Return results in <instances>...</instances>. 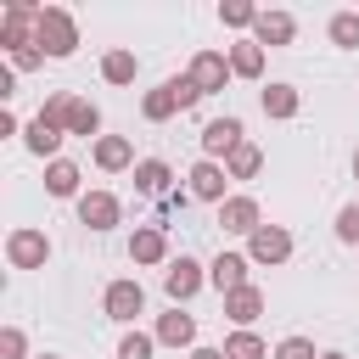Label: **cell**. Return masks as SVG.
Wrapping results in <instances>:
<instances>
[{"instance_id": "cell-1", "label": "cell", "mask_w": 359, "mask_h": 359, "mask_svg": "<svg viewBox=\"0 0 359 359\" xmlns=\"http://www.w3.org/2000/svg\"><path fill=\"white\" fill-rule=\"evenodd\" d=\"M34 45H39L45 56H73V50H79L73 17H67L62 6H45V11H39V28H34Z\"/></svg>"}, {"instance_id": "cell-2", "label": "cell", "mask_w": 359, "mask_h": 359, "mask_svg": "<svg viewBox=\"0 0 359 359\" xmlns=\"http://www.w3.org/2000/svg\"><path fill=\"white\" fill-rule=\"evenodd\" d=\"M6 258H11V269H45L50 236H45V230H11V236H6Z\"/></svg>"}, {"instance_id": "cell-3", "label": "cell", "mask_w": 359, "mask_h": 359, "mask_svg": "<svg viewBox=\"0 0 359 359\" xmlns=\"http://www.w3.org/2000/svg\"><path fill=\"white\" fill-rule=\"evenodd\" d=\"M118 219H123V208H118L112 191H84V196H79V224H84V230L101 236V230H112Z\"/></svg>"}, {"instance_id": "cell-4", "label": "cell", "mask_w": 359, "mask_h": 359, "mask_svg": "<svg viewBox=\"0 0 359 359\" xmlns=\"http://www.w3.org/2000/svg\"><path fill=\"white\" fill-rule=\"evenodd\" d=\"M247 258H252V264H286V258H292V236H286L280 224H258V230L247 236Z\"/></svg>"}, {"instance_id": "cell-5", "label": "cell", "mask_w": 359, "mask_h": 359, "mask_svg": "<svg viewBox=\"0 0 359 359\" xmlns=\"http://www.w3.org/2000/svg\"><path fill=\"white\" fill-rule=\"evenodd\" d=\"M202 280H208V275H202V264H196V258H185V252L163 269V292L174 297V309H180L185 297H196V292H202Z\"/></svg>"}, {"instance_id": "cell-6", "label": "cell", "mask_w": 359, "mask_h": 359, "mask_svg": "<svg viewBox=\"0 0 359 359\" xmlns=\"http://www.w3.org/2000/svg\"><path fill=\"white\" fill-rule=\"evenodd\" d=\"M101 309H107V320L129 325V320L146 309V292H140V280H112V286H107V297H101Z\"/></svg>"}, {"instance_id": "cell-7", "label": "cell", "mask_w": 359, "mask_h": 359, "mask_svg": "<svg viewBox=\"0 0 359 359\" xmlns=\"http://www.w3.org/2000/svg\"><path fill=\"white\" fill-rule=\"evenodd\" d=\"M224 79H230V56H224V50H196V56H191V84H196L202 95L224 90Z\"/></svg>"}, {"instance_id": "cell-8", "label": "cell", "mask_w": 359, "mask_h": 359, "mask_svg": "<svg viewBox=\"0 0 359 359\" xmlns=\"http://www.w3.org/2000/svg\"><path fill=\"white\" fill-rule=\"evenodd\" d=\"M247 264H252L247 252H219V258L208 264V280H213V286H219V292L230 297V292H241V286H252V280H247Z\"/></svg>"}, {"instance_id": "cell-9", "label": "cell", "mask_w": 359, "mask_h": 359, "mask_svg": "<svg viewBox=\"0 0 359 359\" xmlns=\"http://www.w3.org/2000/svg\"><path fill=\"white\" fill-rule=\"evenodd\" d=\"M62 135H67V129H62L56 118H45V112H34V118H28V129H22L28 151H34V157H50V163H56V146H62Z\"/></svg>"}, {"instance_id": "cell-10", "label": "cell", "mask_w": 359, "mask_h": 359, "mask_svg": "<svg viewBox=\"0 0 359 359\" xmlns=\"http://www.w3.org/2000/svg\"><path fill=\"white\" fill-rule=\"evenodd\" d=\"M219 224H224L230 236H252L264 219H258V202H252V196H224V202H219Z\"/></svg>"}, {"instance_id": "cell-11", "label": "cell", "mask_w": 359, "mask_h": 359, "mask_svg": "<svg viewBox=\"0 0 359 359\" xmlns=\"http://www.w3.org/2000/svg\"><path fill=\"white\" fill-rule=\"evenodd\" d=\"M241 146V118H213L208 129H202V151L219 163V157H230Z\"/></svg>"}, {"instance_id": "cell-12", "label": "cell", "mask_w": 359, "mask_h": 359, "mask_svg": "<svg viewBox=\"0 0 359 359\" xmlns=\"http://www.w3.org/2000/svg\"><path fill=\"white\" fill-rule=\"evenodd\" d=\"M163 348H196V320L191 314H180V309H168V314H157V331H151Z\"/></svg>"}, {"instance_id": "cell-13", "label": "cell", "mask_w": 359, "mask_h": 359, "mask_svg": "<svg viewBox=\"0 0 359 359\" xmlns=\"http://www.w3.org/2000/svg\"><path fill=\"white\" fill-rule=\"evenodd\" d=\"M224 180H230V174H224L213 157H202V163L191 168V196H196V202H224Z\"/></svg>"}, {"instance_id": "cell-14", "label": "cell", "mask_w": 359, "mask_h": 359, "mask_svg": "<svg viewBox=\"0 0 359 359\" xmlns=\"http://www.w3.org/2000/svg\"><path fill=\"white\" fill-rule=\"evenodd\" d=\"M129 258H135V264H163V258H168V236H163V224H140V230L129 236Z\"/></svg>"}, {"instance_id": "cell-15", "label": "cell", "mask_w": 359, "mask_h": 359, "mask_svg": "<svg viewBox=\"0 0 359 359\" xmlns=\"http://www.w3.org/2000/svg\"><path fill=\"white\" fill-rule=\"evenodd\" d=\"M292 34H297V22L286 11H258V22H252V39L258 45H292Z\"/></svg>"}, {"instance_id": "cell-16", "label": "cell", "mask_w": 359, "mask_h": 359, "mask_svg": "<svg viewBox=\"0 0 359 359\" xmlns=\"http://www.w3.org/2000/svg\"><path fill=\"white\" fill-rule=\"evenodd\" d=\"M168 180H174V168H168L163 157L135 163V191H140V196H168Z\"/></svg>"}, {"instance_id": "cell-17", "label": "cell", "mask_w": 359, "mask_h": 359, "mask_svg": "<svg viewBox=\"0 0 359 359\" xmlns=\"http://www.w3.org/2000/svg\"><path fill=\"white\" fill-rule=\"evenodd\" d=\"M258 314H264V292H258V286H241V292H230V297H224V320H236L241 331H247Z\"/></svg>"}, {"instance_id": "cell-18", "label": "cell", "mask_w": 359, "mask_h": 359, "mask_svg": "<svg viewBox=\"0 0 359 359\" xmlns=\"http://www.w3.org/2000/svg\"><path fill=\"white\" fill-rule=\"evenodd\" d=\"M230 73H236V79H264V45H258V39L230 45Z\"/></svg>"}, {"instance_id": "cell-19", "label": "cell", "mask_w": 359, "mask_h": 359, "mask_svg": "<svg viewBox=\"0 0 359 359\" xmlns=\"http://www.w3.org/2000/svg\"><path fill=\"white\" fill-rule=\"evenodd\" d=\"M95 163H101L107 174H118V168L135 163V146H129L123 135H101V140H95Z\"/></svg>"}, {"instance_id": "cell-20", "label": "cell", "mask_w": 359, "mask_h": 359, "mask_svg": "<svg viewBox=\"0 0 359 359\" xmlns=\"http://www.w3.org/2000/svg\"><path fill=\"white\" fill-rule=\"evenodd\" d=\"M135 73H140L135 50H107V56H101V79H107V84H135Z\"/></svg>"}, {"instance_id": "cell-21", "label": "cell", "mask_w": 359, "mask_h": 359, "mask_svg": "<svg viewBox=\"0 0 359 359\" xmlns=\"http://www.w3.org/2000/svg\"><path fill=\"white\" fill-rule=\"evenodd\" d=\"M258 101H264L269 118H297V107H303L292 84H269V90H258Z\"/></svg>"}, {"instance_id": "cell-22", "label": "cell", "mask_w": 359, "mask_h": 359, "mask_svg": "<svg viewBox=\"0 0 359 359\" xmlns=\"http://www.w3.org/2000/svg\"><path fill=\"white\" fill-rule=\"evenodd\" d=\"M140 112H146V123H168V118L180 112V101H174V90H168V79H163L157 90H146V101H140Z\"/></svg>"}, {"instance_id": "cell-23", "label": "cell", "mask_w": 359, "mask_h": 359, "mask_svg": "<svg viewBox=\"0 0 359 359\" xmlns=\"http://www.w3.org/2000/svg\"><path fill=\"white\" fill-rule=\"evenodd\" d=\"M95 129H101V107H95V101H79V95H73V107H67V135H84V140H90Z\"/></svg>"}, {"instance_id": "cell-24", "label": "cell", "mask_w": 359, "mask_h": 359, "mask_svg": "<svg viewBox=\"0 0 359 359\" xmlns=\"http://www.w3.org/2000/svg\"><path fill=\"white\" fill-rule=\"evenodd\" d=\"M258 168H264V151H258V146H247V140L224 157V174H230V180H252Z\"/></svg>"}, {"instance_id": "cell-25", "label": "cell", "mask_w": 359, "mask_h": 359, "mask_svg": "<svg viewBox=\"0 0 359 359\" xmlns=\"http://www.w3.org/2000/svg\"><path fill=\"white\" fill-rule=\"evenodd\" d=\"M45 191H50V196H73V191H79V163L56 157V163L45 168Z\"/></svg>"}, {"instance_id": "cell-26", "label": "cell", "mask_w": 359, "mask_h": 359, "mask_svg": "<svg viewBox=\"0 0 359 359\" xmlns=\"http://www.w3.org/2000/svg\"><path fill=\"white\" fill-rule=\"evenodd\" d=\"M331 45L359 50V11H337V17H331Z\"/></svg>"}, {"instance_id": "cell-27", "label": "cell", "mask_w": 359, "mask_h": 359, "mask_svg": "<svg viewBox=\"0 0 359 359\" xmlns=\"http://www.w3.org/2000/svg\"><path fill=\"white\" fill-rule=\"evenodd\" d=\"M269 348H264V337L258 331H236L230 342H224V359H264Z\"/></svg>"}, {"instance_id": "cell-28", "label": "cell", "mask_w": 359, "mask_h": 359, "mask_svg": "<svg viewBox=\"0 0 359 359\" xmlns=\"http://www.w3.org/2000/svg\"><path fill=\"white\" fill-rule=\"evenodd\" d=\"M219 22H224V28H252V22H258V6H247V0H224V6H219Z\"/></svg>"}, {"instance_id": "cell-29", "label": "cell", "mask_w": 359, "mask_h": 359, "mask_svg": "<svg viewBox=\"0 0 359 359\" xmlns=\"http://www.w3.org/2000/svg\"><path fill=\"white\" fill-rule=\"evenodd\" d=\"M151 348H157V337H146V331H129V337L118 342V359H151Z\"/></svg>"}, {"instance_id": "cell-30", "label": "cell", "mask_w": 359, "mask_h": 359, "mask_svg": "<svg viewBox=\"0 0 359 359\" xmlns=\"http://www.w3.org/2000/svg\"><path fill=\"white\" fill-rule=\"evenodd\" d=\"M168 90H174V101H180V112H185V107H196V101H202V90H196V84H191V73H174V79H168Z\"/></svg>"}, {"instance_id": "cell-31", "label": "cell", "mask_w": 359, "mask_h": 359, "mask_svg": "<svg viewBox=\"0 0 359 359\" xmlns=\"http://www.w3.org/2000/svg\"><path fill=\"white\" fill-rule=\"evenodd\" d=\"M0 359H28V337H22L17 325L0 331Z\"/></svg>"}, {"instance_id": "cell-32", "label": "cell", "mask_w": 359, "mask_h": 359, "mask_svg": "<svg viewBox=\"0 0 359 359\" xmlns=\"http://www.w3.org/2000/svg\"><path fill=\"white\" fill-rule=\"evenodd\" d=\"M337 241H348V247L359 241V202H348V208L337 213Z\"/></svg>"}, {"instance_id": "cell-33", "label": "cell", "mask_w": 359, "mask_h": 359, "mask_svg": "<svg viewBox=\"0 0 359 359\" xmlns=\"http://www.w3.org/2000/svg\"><path fill=\"white\" fill-rule=\"evenodd\" d=\"M275 359H320V353H314V342H309V337H286V342L275 348Z\"/></svg>"}, {"instance_id": "cell-34", "label": "cell", "mask_w": 359, "mask_h": 359, "mask_svg": "<svg viewBox=\"0 0 359 359\" xmlns=\"http://www.w3.org/2000/svg\"><path fill=\"white\" fill-rule=\"evenodd\" d=\"M39 62H45V50H39V45H28V50H11V67H17V73H34Z\"/></svg>"}, {"instance_id": "cell-35", "label": "cell", "mask_w": 359, "mask_h": 359, "mask_svg": "<svg viewBox=\"0 0 359 359\" xmlns=\"http://www.w3.org/2000/svg\"><path fill=\"white\" fill-rule=\"evenodd\" d=\"M185 359H224V348H191Z\"/></svg>"}, {"instance_id": "cell-36", "label": "cell", "mask_w": 359, "mask_h": 359, "mask_svg": "<svg viewBox=\"0 0 359 359\" xmlns=\"http://www.w3.org/2000/svg\"><path fill=\"white\" fill-rule=\"evenodd\" d=\"M353 180H359V151H353Z\"/></svg>"}, {"instance_id": "cell-37", "label": "cell", "mask_w": 359, "mask_h": 359, "mask_svg": "<svg viewBox=\"0 0 359 359\" xmlns=\"http://www.w3.org/2000/svg\"><path fill=\"white\" fill-rule=\"evenodd\" d=\"M320 359H342V353H320Z\"/></svg>"}, {"instance_id": "cell-38", "label": "cell", "mask_w": 359, "mask_h": 359, "mask_svg": "<svg viewBox=\"0 0 359 359\" xmlns=\"http://www.w3.org/2000/svg\"><path fill=\"white\" fill-rule=\"evenodd\" d=\"M39 359H56V353H39Z\"/></svg>"}]
</instances>
